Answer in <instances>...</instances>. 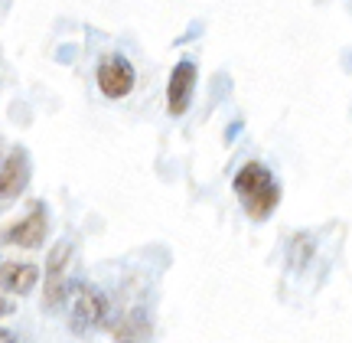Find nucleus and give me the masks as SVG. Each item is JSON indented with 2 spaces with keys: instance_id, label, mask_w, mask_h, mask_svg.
Wrapping results in <instances>:
<instances>
[{
  "instance_id": "obj_4",
  "label": "nucleus",
  "mask_w": 352,
  "mask_h": 343,
  "mask_svg": "<svg viewBox=\"0 0 352 343\" xmlns=\"http://www.w3.org/2000/svg\"><path fill=\"white\" fill-rule=\"evenodd\" d=\"M98 89L108 98H124L134 89V65L124 56H104L98 65Z\"/></svg>"
},
{
  "instance_id": "obj_11",
  "label": "nucleus",
  "mask_w": 352,
  "mask_h": 343,
  "mask_svg": "<svg viewBox=\"0 0 352 343\" xmlns=\"http://www.w3.org/2000/svg\"><path fill=\"white\" fill-rule=\"evenodd\" d=\"M0 160H3V154H0Z\"/></svg>"
},
{
  "instance_id": "obj_6",
  "label": "nucleus",
  "mask_w": 352,
  "mask_h": 343,
  "mask_svg": "<svg viewBox=\"0 0 352 343\" xmlns=\"http://www.w3.org/2000/svg\"><path fill=\"white\" fill-rule=\"evenodd\" d=\"M69 242H59L50 252V262H46V291H43V304L52 307L65 298V268H69Z\"/></svg>"
},
{
  "instance_id": "obj_8",
  "label": "nucleus",
  "mask_w": 352,
  "mask_h": 343,
  "mask_svg": "<svg viewBox=\"0 0 352 343\" xmlns=\"http://www.w3.org/2000/svg\"><path fill=\"white\" fill-rule=\"evenodd\" d=\"M39 281V268L33 262H0V291L30 294Z\"/></svg>"
},
{
  "instance_id": "obj_5",
  "label": "nucleus",
  "mask_w": 352,
  "mask_h": 343,
  "mask_svg": "<svg viewBox=\"0 0 352 343\" xmlns=\"http://www.w3.org/2000/svg\"><path fill=\"white\" fill-rule=\"evenodd\" d=\"M30 183V160L23 147H13L7 160H0V203H10Z\"/></svg>"
},
{
  "instance_id": "obj_1",
  "label": "nucleus",
  "mask_w": 352,
  "mask_h": 343,
  "mask_svg": "<svg viewBox=\"0 0 352 343\" xmlns=\"http://www.w3.org/2000/svg\"><path fill=\"white\" fill-rule=\"evenodd\" d=\"M232 187H235L245 213L252 219H267L274 213V206L280 203V190H277L274 174L264 164H258V160L241 167L235 174V180H232Z\"/></svg>"
},
{
  "instance_id": "obj_3",
  "label": "nucleus",
  "mask_w": 352,
  "mask_h": 343,
  "mask_svg": "<svg viewBox=\"0 0 352 343\" xmlns=\"http://www.w3.org/2000/svg\"><path fill=\"white\" fill-rule=\"evenodd\" d=\"M46 232H50L46 209H43V203H33V209L23 219H16L13 226L0 232V242H10V245H20V249H36V245H43Z\"/></svg>"
},
{
  "instance_id": "obj_10",
  "label": "nucleus",
  "mask_w": 352,
  "mask_h": 343,
  "mask_svg": "<svg viewBox=\"0 0 352 343\" xmlns=\"http://www.w3.org/2000/svg\"><path fill=\"white\" fill-rule=\"evenodd\" d=\"M0 343H16V337H13L10 331H3V327H0Z\"/></svg>"
},
{
  "instance_id": "obj_9",
  "label": "nucleus",
  "mask_w": 352,
  "mask_h": 343,
  "mask_svg": "<svg viewBox=\"0 0 352 343\" xmlns=\"http://www.w3.org/2000/svg\"><path fill=\"white\" fill-rule=\"evenodd\" d=\"M7 314H13V301H7V298L0 294V318H7Z\"/></svg>"
},
{
  "instance_id": "obj_7",
  "label": "nucleus",
  "mask_w": 352,
  "mask_h": 343,
  "mask_svg": "<svg viewBox=\"0 0 352 343\" xmlns=\"http://www.w3.org/2000/svg\"><path fill=\"white\" fill-rule=\"evenodd\" d=\"M192 89H196V65L183 59L176 63L173 76H170V89H166V105H170V114H183L192 102Z\"/></svg>"
},
{
  "instance_id": "obj_2",
  "label": "nucleus",
  "mask_w": 352,
  "mask_h": 343,
  "mask_svg": "<svg viewBox=\"0 0 352 343\" xmlns=\"http://www.w3.org/2000/svg\"><path fill=\"white\" fill-rule=\"evenodd\" d=\"M69 314H72V331H78V333L95 331V327H101L104 318H108V301H104V294L95 291L91 284H78V288H72Z\"/></svg>"
}]
</instances>
